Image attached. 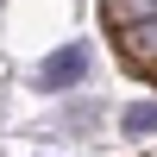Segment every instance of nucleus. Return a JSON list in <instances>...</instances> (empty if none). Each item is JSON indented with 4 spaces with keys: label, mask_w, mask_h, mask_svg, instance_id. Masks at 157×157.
<instances>
[{
    "label": "nucleus",
    "mask_w": 157,
    "mask_h": 157,
    "mask_svg": "<svg viewBox=\"0 0 157 157\" xmlns=\"http://www.w3.org/2000/svg\"><path fill=\"white\" fill-rule=\"evenodd\" d=\"M120 132L126 138H157V101H132L120 113Z\"/></svg>",
    "instance_id": "nucleus-3"
},
{
    "label": "nucleus",
    "mask_w": 157,
    "mask_h": 157,
    "mask_svg": "<svg viewBox=\"0 0 157 157\" xmlns=\"http://www.w3.org/2000/svg\"><path fill=\"white\" fill-rule=\"evenodd\" d=\"M120 50L138 57V63H157V13L138 19V25H126V32H120Z\"/></svg>",
    "instance_id": "nucleus-2"
},
{
    "label": "nucleus",
    "mask_w": 157,
    "mask_h": 157,
    "mask_svg": "<svg viewBox=\"0 0 157 157\" xmlns=\"http://www.w3.org/2000/svg\"><path fill=\"white\" fill-rule=\"evenodd\" d=\"M88 69H94V50H88L82 38H69V44H57V50L32 69V88H38V94H69V88L88 82Z\"/></svg>",
    "instance_id": "nucleus-1"
}]
</instances>
